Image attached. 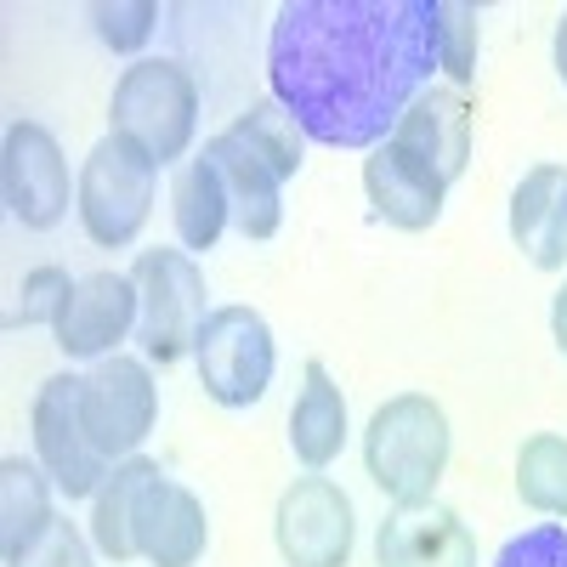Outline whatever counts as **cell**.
Returning a JSON list of instances; mask_svg holds the SVG:
<instances>
[{
  "label": "cell",
  "mask_w": 567,
  "mask_h": 567,
  "mask_svg": "<svg viewBox=\"0 0 567 567\" xmlns=\"http://www.w3.org/2000/svg\"><path fill=\"white\" fill-rule=\"evenodd\" d=\"M0 194H7L12 221L29 233H52L69 216V194H80V182H69V159L58 148V136L40 120L7 125V148H0Z\"/></svg>",
  "instance_id": "cell-10"
},
{
  "label": "cell",
  "mask_w": 567,
  "mask_h": 567,
  "mask_svg": "<svg viewBox=\"0 0 567 567\" xmlns=\"http://www.w3.org/2000/svg\"><path fill=\"white\" fill-rule=\"evenodd\" d=\"M494 567H567V523H539L528 534L505 539Z\"/></svg>",
  "instance_id": "cell-28"
},
{
  "label": "cell",
  "mask_w": 567,
  "mask_h": 567,
  "mask_svg": "<svg viewBox=\"0 0 567 567\" xmlns=\"http://www.w3.org/2000/svg\"><path fill=\"white\" fill-rule=\"evenodd\" d=\"M550 63H556V74H561V85H567V12L556 18V40H550Z\"/></svg>",
  "instance_id": "cell-30"
},
{
  "label": "cell",
  "mask_w": 567,
  "mask_h": 567,
  "mask_svg": "<svg viewBox=\"0 0 567 567\" xmlns=\"http://www.w3.org/2000/svg\"><path fill=\"white\" fill-rule=\"evenodd\" d=\"M136 318H142V296L125 272H85L74 284V296L63 301L52 336L69 358L103 363V358L120 352V341L136 329Z\"/></svg>",
  "instance_id": "cell-12"
},
{
  "label": "cell",
  "mask_w": 567,
  "mask_h": 567,
  "mask_svg": "<svg viewBox=\"0 0 567 567\" xmlns=\"http://www.w3.org/2000/svg\"><path fill=\"white\" fill-rule=\"evenodd\" d=\"M91 23H97V40L109 45V52L131 58V52H142V45L154 40L159 7L154 0H97V7H91Z\"/></svg>",
  "instance_id": "cell-25"
},
{
  "label": "cell",
  "mask_w": 567,
  "mask_h": 567,
  "mask_svg": "<svg viewBox=\"0 0 567 567\" xmlns=\"http://www.w3.org/2000/svg\"><path fill=\"white\" fill-rule=\"evenodd\" d=\"M363 194L386 227L425 233V227L443 221L449 182L432 165H420L414 154H403L398 142H381V148H369V159H363Z\"/></svg>",
  "instance_id": "cell-14"
},
{
  "label": "cell",
  "mask_w": 567,
  "mask_h": 567,
  "mask_svg": "<svg viewBox=\"0 0 567 567\" xmlns=\"http://www.w3.org/2000/svg\"><path fill=\"white\" fill-rule=\"evenodd\" d=\"M80 420L103 460L114 465L131 460L159 420V386H154L148 358L114 352L103 363H91V374H80Z\"/></svg>",
  "instance_id": "cell-7"
},
{
  "label": "cell",
  "mask_w": 567,
  "mask_h": 567,
  "mask_svg": "<svg viewBox=\"0 0 567 567\" xmlns=\"http://www.w3.org/2000/svg\"><path fill=\"white\" fill-rule=\"evenodd\" d=\"M52 494H58V483L45 477V465H34L23 454L0 460V556L7 561L23 556L45 528L58 523Z\"/></svg>",
  "instance_id": "cell-20"
},
{
  "label": "cell",
  "mask_w": 567,
  "mask_h": 567,
  "mask_svg": "<svg viewBox=\"0 0 567 567\" xmlns=\"http://www.w3.org/2000/svg\"><path fill=\"white\" fill-rule=\"evenodd\" d=\"M227 131L239 136L250 154H261V159L278 171V182L301 176V165H307V131L296 125V114L284 109L278 97H261V103H250L245 114H233Z\"/></svg>",
  "instance_id": "cell-22"
},
{
  "label": "cell",
  "mask_w": 567,
  "mask_h": 567,
  "mask_svg": "<svg viewBox=\"0 0 567 567\" xmlns=\"http://www.w3.org/2000/svg\"><path fill=\"white\" fill-rule=\"evenodd\" d=\"M114 136L136 142L159 171L182 165L187 148L199 136V85L176 58H136L114 80V103H109Z\"/></svg>",
  "instance_id": "cell-3"
},
{
  "label": "cell",
  "mask_w": 567,
  "mask_h": 567,
  "mask_svg": "<svg viewBox=\"0 0 567 567\" xmlns=\"http://www.w3.org/2000/svg\"><path fill=\"white\" fill-rule=\"evenodd\" d=\"M154 477H159V465L131 454L109 471V483L97 488V499H91V545H97L109 561H136V505H142V494H148Z\"/></svg>",
  "instance_id": "cell-21"
},
{
  "label": "cell",
  "mask_w": 567,
  "mask_h": 567,
  "mask_svg": "<svg viewBox=\"0 0 567 567\" xmlns=\"http://www.w3.org/2000/svg\"><path fill=\"white\" fill-rule=\"evenodd\" d=\"M471 125H477V114H471L465 91H454V85H425L386 142H398L403 154H414L420 165H432V171L454 187V182L471 171Z\"/></svg>",
  "instance_id": "cell-13"
},
{
  "label": "cell",
  "mask_w": 567,
  "mask_h": 567,
  "mask_svg": "<svg viewBox=\"0 0 567 567\" xmlns=\"http://www.w3.org/2000/svg\"><path fill=\"white\" fill-rule=\"evenodd\" d=\"M91 550H97V545H91V539L69 523V516H58V523L45 528L23 556H12L7 567H97V561H91Z\"/></svg>",
  "instance_id": "cell-27"
},
{
  "label": "cell",
  "mask_w": 567,
  "mask_h": 567,
  "mask_svg": "<svg viewBox=\"0 0 567 567\" xmlns=\"http://www.w3.org/2000/svg\"><path fill=\"white\" fill-rule=\"evenodd\" d=\"M205 154L221 171L227 205H233V227H239L250 245H267L272 233L284 227V182H278V171L261 154H250L233 131H216L205 142Z\"/></svg>",
  "instance_id": "cell-17"
},
{
  "label": "cell",
  "mask_w": 567,
  "mask_h": 567,
  "mask_svg": "<svg viewBox=\"0 0 567 567\" xmlns=\"http://www.w3.org/2000/svg\"><path fill=\"white\" fill-rule=\"evenodd\" d=\"M34 460L45 465V477L58 483V494L69 499H97V488L109 483L114 460L97 454V443L85 437L80 420V374H52L34 392Z\"/></svg>",
  "instance_id": "cell-9"
},
{
  "label": "cell",
  "mask_w": 567,
  "mask_h": 567,
  "mask_svg": "<svg viewBox=\"0 0 567 567\" xmlns=\"http://www.w3.org/2000/svg\"><path fill=\"white\" fill-rule=\"evenodd\" d=\"M194 363H199V386L210 403H221V409L261 403L272 386V369H278L267 318L256 307H216L199 329Z\"/></svg>",
  "instance_id": "cell-6"
},
{
  "label": "cell",
  "mask_w": 567,
  "mask_h": 567,
  "mask_svg": "<svg viewBox=\"0 0 567 567\" xmlns=\"http://www.w3.org/2000/svg\"><path fill=\"white\" fill-rule=\"evenodd\" d=\"M516 499L550 523H567V437L534 432L516 449Z\"/></svg>",
  "instance_id": "cell-23"
},
{
  "label": "cell",
  "mask_w": 567,
  "mask_h": 567,
  "mask_svg": "<svg viewBox=\"0 0 567 567\" xmlns=\"http://www.w3.org/2000/svg\"><path fill=\"white\" fill-rule=\"evenodd\" d=\"M131 284L142 296V318H136V341L148 363H182L199 347L205 329V272L187 250H142L131 267Z\"/></svg>",
  "instance_id": "cell-5"
},
{
  "label": "cell",
  "mask_w": 567,
  "mask_h": 567,
  "mask_svg": "<svg viewBox=\"0 0 567 567\" xmlns=\"http://www.w3.org/2000/svg\"><path fill=\"white\" fill-rule=\"evenodd\" d=\"M511 245L528 267H567V165H534L511 194Z\"/></svg>",
  "instance_id": "cell-16"
},
{
  "label": "cell",
  "mask_w": 567,
  "mask_h": 567,
  "mask_svg": "<svg viewBox=\"0 0 567 567\" xmlns=\"http://www.w3.org/2000/svg\"><path fill=\"white\" fill-rule=\"evenodd\" d=\"M374 567H477V534L437 499L392 505L374 528Z\"/></svg>",
  "instance_id": "cell-11"
},
{
  "label": "cell",
  "mask_w": 567,
  "mask_h": 567,
  "mask_svg": "<svg viewBox=\"0 0 567 567\" xmlns=\"http://www.w3.org/2000/svg\"><path fill=\"white\" fill-rule=\"evenodd\" d=\"M437 0H284L267 34L272 97L323 148H381L437 74Z\"/></svg>",
  "instance_id": "cell-1"
},
{
  "label": "cell",
  "mask_w": 567,
  "mask_h": 567,
  "mask_svg": "<svg viewBox=\"0 0 567 567\" xmlns=\"http://www.w3.org/2000/svg\"><path fill=\"white\" fill-rule=\"evenodd\" d=\"M205 545H210L205 499L159 471L136 505V556L148 567H199Z\"/></svg>",
  "instance_id": "cell-15"
},
{
  "label": "cell",
  "mask_w": 567,
  "mask_h": 567,
  "mask_svg": "<svg viewBox=\"0 0 567 567\" xmlns=\"http://www.w3.org/2000/svg\"><path fill=\"white\" fill-rule=\"evenodd\" d=\"M550 341H556V352L567 358V284L550 296Z\"/></svg>",
  "instance_id": "cell-29"
},
{
  "label": "cell",
  "mask_w": 567,
  "mask_h": 567,
  "mask_svg": "<svg viewBox=\"0 0 567 567\" xmlns=\"http://www.w3.org/2000/svg\"><path fill=\"white\" fill-rule=\"evenodd\" d=\"M171 221H176V239L187 256H205L216 250V239L233 227V205H227V187L210 154L187 159L171 182Z\"/></svg>",
  "instance_id": "cell-19"
},
{
  "label": "cell",
  "mask_w": 567,
  "mask_h": 567,
  "mask_svg": "<svg viewBox=\"0 0 567 567\" xmlns=\"http://www.w3.org/2000/svg\"><path fill=\"white\" fill-rule=\"evenodd\" d=\"M290 449L307 471H323L347 449V398L318 358L301 369V398L290 409Z\"/></svg>",
  "instance_id": "cell-18"
},
{
  "label": "cell",
  "mask_w": 567,
  "mask_h": 567,
  "mask_svg": "<svg viewBox=\"0 0 567 567\" xmlns=\"http://www.w3.org/2000/svg\"><path fill=\"white\" fill-rule=\"evenodd\" d=\"M352 534L358 516L341 483H329L323 471H307L278 494L272 511V539L284 567H347L352 561Z\"/></svg>",
  "instance_id": "cell-8"
},
{
  "label": "cell",
  "mask_w": 567,
  "mask_h": 567,
  "mask_svg": "<svg viewBox=\"0 0 567 567\" xmlns=\"http://www.w3.org/2000/svg\"><path fill=\"white\" fill-rule=\"evenodd\" d=\"M74 284L80 278H69L63 267H34V272H23V301L7 312V329H34V323H58V312H63V301L74 296Z\"/></svg>",
  "instance_id": "cell-26"
},
{
  "label": "cell",
  "mask_w": 567,
  "mask_h": 567,
  "mask_svg": "<svg viewBox=\"0 0 567 567\" xmlns=\"http://www.w3.org/2000/svg\"><path fill=\"white\" fill-rule=\"evenodd\" d=\"M154 194H159V165L125 136H103L97 148L80 165V227L97 250H125L136 245V233L154 216Z\"/></svg>",
  "instance_id": "cell-4"
},
{
  "label": "cell",
  "mask_w": 567,
  "mask_h": 567,
  "mask_svg": "<svg viewBox=\"0 0 567 567\" xmlns=\"http://www.w3.org/2000/svg\"><path fill=\"white\" fill-rule=\"evenodd\" d=\"M449 449H454V432H449L443 403L425 398V392H403V398H386L369 414L363 471L392 505L432 499L443 471H449Z\"/></svg>",
  "instance_id": "cell-2"
},
{
  "label": "cell",
  "mask_w": 567,
  "mask_h": 567,
  "mask_svg": "<svg viewBox=\"0 0 567 567\" xmlns=\"http://www.w3.org/2000/svg\"><path fill=\"white\" fill-rule=\"evenodd\" d=\"M432 52H437V69L449 74L454 91L477 85V52H483V18L471 0H437L432 12Z\"/></svg>",
  "instance_id": "cell-24"
}]
</instances>
